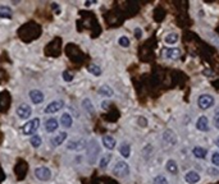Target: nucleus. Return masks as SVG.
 <instances>
[{"label": "nucleus", "instance_id": "nucleus-1", "mask_svg": "<svg viewBox=\"0 0 219 184\" xmlns=\"http://www.w3.org/2000/svg\"><path fill=\"white\" fill-rule=\"evenodd\" d=\"M113 175L117 176V178H126L131 174V167L127 164V161L125 160H118L115 162V165L113 166V170H112Z\"/></svg>", "mask_w": 219, "mask_h": 184}, {"label": "nucleus", "instance_id": "nucleus-2", "mask_svg": "<svg viewBox=\"0 0 219 184\" xmlns=\"http://www.w3.org/2000/svg\"><path fill=\"white\" fill-rule=\"evenodd\" d=\"M87 160H89V162L92 165L96 162L99 155H100V146L98 143V141L92 138L89 143H87Z\"/></svg>", "mask_w": 219, "mask_h": 184}, {"label": "nucleus", "instance_id": "nucleus-3", "mask_svg": "<svg viewBox=\"0 0 219 184\" xmlns=\"http://www.w3.org/2000/svg\"><path fill=\"white\" fill-rule=\"evenodd\" d=\"M39 128H40V119L33 118V119H30L27 123H25L23 125H22L21 131L25 136H35V133L37 132Z\"/></svg>", "mask_w": 219, "mask_h": 184}, {"label": "nucleus", "instance_id": "nucleus-4", "mask_svg": "<svg viewBox=\"0 0 219 184\" xmlns=\"http://www.w3.org/2000/svg\"><path fill=\"white\" fill-rule=\"evenodd\" d=\"M214 105H215V98L213 95L204 94V95H200L198 98V106L201 110H208L210 108H213Z\"/></svg>", "mask_w": 219, "mask_h": 184}, {"label": "nucleus", "instance_id": "nucleus-5", "mask_svg": "<svg viewBox=\"0 0 219 184\" xmlns=\"http://www.w3.org/2000/svg\"><path fill=\"white\" fill-rule=\"evenodd\" d=\"M35 176L41 182H48L52 179V170L46 166H37L35 169Z\"/></svg>", "mask_w": 219, "mask_h": 184}, {"label": "nucleus", "instance_id": "nucleus-6", "mask_svg": "<svg viewBox=\"0 0 219 184\" xmlns=\"http://www.w3.org/2000/svg\"><path fill=\"white\" fill-rule=\"evenodd\" d=\"M87 147V142L83 138H76V139H71L68 145H67V150L71 151H82Z\"/></svg>", "mask_w": 219, "mask_h": 184}, {"label": "nucleus", "instance_id": "nucleus-7", "mask_svg": "<svg viewBox=\"0 0 219 184\" xmlns=\"http://www.w3.org/2000/svg\"><path fill=\"white\" fill-rule=\"evenodd\" d=\"M17 115H18V118L19 119H23V120H26V119H28L31 116V114H32V108L28 104H21L18 108H17Z\"/></svg>", "mask_w": 219, "mask_h": 184}, {"label": "nucleus", "instance_id": "nucleus-8", "mask_svg": "<svg viewBox=\"0 0 219 184\" xmlns=\"http://www.w3.org/2000/svg\"><path fill=\"white\" fill-rule=\"evenodd\" d=\"M63 108H64V101H62V100H54V101H52L46 106L45 110H44V112H45V114H54V112L60 111Z\"/></svg>", "mask_w": 219, "mask_h": 184}, {"label": "nucleus", "instance_id": "nucleus-9", "mask_svg": "<svg viewBox=\"0 0 219 184\" xmlns=\"http://www.w3.org/2000/svg\"><path fill=\"white\" fill-rule=\"evenodd\" d=\"M163 141L168 145L174 146L177 143V134L174 133L173 129H165L163 133Z\"/></svg>", "mask_w": 219, "mask_h": 184}, {"label": "nucleus", "instance_id": "nucleus-10", "mask_svg": "<svg viewBox=\"0 0 219 184\" xmlns=\"http://www.w3.org/2000/svg\"><path fill=\"white\" fill-rule=\"evenodd\" d=\"M28 96H30L31 101L35 104V105H39L44 101V98H45V96H44V94L40 91V90H31L30 92H28Z\"/></svg>", "mask_w": 219, "mask_h": 184}, {"label": "nucleus", "instance_id": "nucleus-11", "mask_svg": "<svg viewBox=\"0 0 219 184\" xmlns=\"http://www.w3.org/2000/svg\"><path fill=\"white\" fill-rule=\"evenodd\" d=\"M181 56V50L176 47H169L164 50V58L165 59H169V60H177L179 59Z\"/></svg>", "mask_w": 219, "mask_h": 184}, {"label": "nucleus", "instance_id": "nucleus-12", "mask_svg": "<svg viewBox=\"0 0 219 184\" xmlns=\"http://www.w3.org/2000/svg\"><path fill=\"white\" fill-rule=\"evenodd\" d=\"M201 179V176L199 173H196L195 170H190L185 174V180L187 184H196V183H199Z\"/></svg>", "mask_w": 219, "mask_h": 184}, {"label": "nucleus", "instance_id": "nucleus-13", "mask_svg": "<svg viewBox=\"0 0 219 184\" xmlns=\"http://www.w3.org/2000/svg\"><path fill=\"white\" fill-rule=\"evenodd\" d=\"M196 129L200 132H208L209 131V119L206 116H200L196 120Z\"/></svg>", "mask_w": 219, "mask_h": 184}, {"label": "nucleus", "instance_id": "nucleus-14", "mask_svg": "<svg viewBox=\"0 0 219 184\" xmlns=\"http://www.w3.org/2000/svg\"><path fill=\"white\" fill-rule=\"evenodd\" d=\"M101 142H103V146L106 148V150H114L115 146H117V141L114 137L109 136V134H106V136L103 137V139H101Z\"/></svg>", "mask_w": 219, "mask_h": 184}, {"label": "nucleus", "instance_id": "nucleus-15", "mask_svg": "<svg viewBox=\"0 0 219 184\" xmlns=\"http://www.w3.org/2000/svg\"><path fill=\"white\" fill-rule=\"evenodd\" d=\"M68 137V134L67 132H60V133H58L55 137L52 138V145L53 147H59L60 145H63L65 142V139H67Z\"/></svg>", "mask_w": 219, "mask_h": 184}, {"label": "nucleus", "instance_id": "nucleus-16", "mask_svg": "<svg viewBox=\"0 0 219 184\" xmlns=\"http://www.w3.org/2000/svg\"><path fill=\"white\" fill-rule=\"evenodd\" d=\"M118 151L122 155V157L128 159L131 156V153H132V148H131V145L128 142H122L118 147Z\"/></svg>", "mask_w": 219, "mask_h": 184}, {"label": "nucleus", "instance_id": "nucleus-17", "mask_svg": "<svg viewBox=\"0 0 219 184\" xmlns=\"http://www.w3.org/2000/svg\"><path fill=\"white\" fill-rule=\"evenodd\" d=\"M165 170L169 174H172V175H177L178 174V165H177L176 160H173V159L167 160V162H165Z\"/></svg>", "mask_w": 219, "mask_h": 184}, {"label": "nucleus", "instance_id": "nucleus-18", "mask_svg": "<svg viewBox=\"0 0 219 184\" xmlns=\"http://www.w3.org/2000/svg\"><path fill=\"white\" fill-rule=\"evenodd\" d=\"M58 127H59V123L55 118H50L45 122V131L48 133H54L58 129Z\"/></svg>", "mask_w": 219, "mask_h": 184}, {"label": "nucleus", "instance_id": "nucleus-19", "mask_svg": "<svg viewBox=\"0 0 219 184\" xmlns=\"http://www.w3.org/2000/svg\"><path fill=\"white\" fill-rule=\"evenodd\" d=\"M192 153H194V156L196 159H199V160H204L206 157V155H208V151H206V148H204L201 146H196L192 148Z\"/></svg>", "mask_w": 219, "mask_h": 184}, {"label": "nucleus", "instance_id": "nucleus-20", "mask_svg": "<svg viewBox=\"0 0 219 184\" xmlns=\"http://www.w3.org/2000/svg\"><path fill=\"white\" fill-rule=\"evenodd\" d=\"M98 92H99V95L103 97H113L114 96V90L110 86H108V84H103Z\"/></svg>", "mask_w": 219, "mask_h": 184}, {"label": "nucleus", "instance_id": "nucleus-21", "mask_svg": "<svg viewBox=\"0 0 219 184\" xmlns=\"http://www.w3.org/2000/svg\"><path fill=\"white\" fill-rule=\"evenodd\" d=\"M60 124L64 127V128H71L73 125V118L71 116V114L68 112H63V115L60 116Z\"/></svg>", "mask_w": 219, "mask_h": 184}, {"label": "nucleus", "instance_id": "nucleus-22", "mask_svg": "<svg viewBox=\"0 0 219 184\" xmlns=\"http://www.w3.org/2000/svg\"><path fill=\"white\" fill-rule=\"evenodd\" d=\"M179 40V35L176 33V32H171V33H168L165 35V37H164V42L168 45H174V44H177Z\"/></svg>", "mask_w": 219, "mask_h": 184}, {"label": "nucleus", "instance_id": "nucleus-23", "mask_svg": "<svg viewBox=\"0 0 219 184\" xmlns=\"http://www.w3.org/2000/svg\"><path fill=\"white\" fill-rule=\"evenodd\" d=\"M82 108L86 110V112H89L90 115H94L95 114V108H94V105L91 102L90 98H83L82 100Z\"/></svg>", "mask_w": 219, "mask_h": 184}, {"label": "nucleus", "instance_id": "nucleus-24", "mask_svg": "<svg viewBox=\"0 0 219 184\" xmlns=\"http://www.w3.org/2000/svg\"><path fill=\"white\" fill-rule=\"evenodd\" d=\"M110 160H112V153H105L104 156H101V159L99 161V166L101 169H106L108 165L110 164Z\"/></svg>", "mask_w": 219, "mask_h": 184}, {"label": "nucleus", "instance_id": "nucleus-25", "mask_svg": "<svg viewBox=\"0 0 219 184\" xmlns=\"http://www.w3.org/2000/svg\"><path fill=\"white\" fill-rule=\"evenodd\" d=\"M12 9L6 5H0V18H12Z\"/></svg>", "mask_w": 219, "mask_h": 184}, {"label": "nucleus", "instance_id": "nucleus-26", "mask_svg": "<svg viewBox=\"0 0 219 184\" xmlns=\"http://www.w3.org/2000/svg\"><path fill=\"white\" fill-rule=\"evenodd\" d=\"M87 70L92 74V75H95V77H100L101 75V68L99 67V65H96V64H90L89 67H87Z\"/></svg>", "mask_w": 219, "mask_h": 184}, {"label": "nucleus", "instance_id": "nucleus-27", "mask_svg": "<svg viewBox=\"0 0 219 184\" xmlns=\"http://www.w3.org/2000/svg\"><path fill=\"white\" fill-rule=\"evenodd\" d=\"M30 143H31V146H32L33 148H37V147H40L41 143H42V138H41L40 136H37V134H35V136L31 137Z\"/></svg>", "mask_w": 219, "mask_h": 184}, {"label": "nucleus", "instance_id": "nucleus-28", "mask_svg": "<svg viewBox=\"0 0 219 184\" xmlns=\"http://www.w3.org/2000/svg\"><path fill=\"white\" fill-rule=\"evenodd\" d=\"M152 184H169V182L167 180V178L164 175L159 174V175L155 176L154 179H152Z\"/></svg>", "mask_w": 219, "mask_h": 184}, {"label": "nucleus", "instance_id": "nucleus-29", "mask_svg": "<svg viewBox=\"0 0 219 184\" xmlns=\"http://www.w3.org/2000/svg\"><path fill=\"white\" fill-rule=\"evenodd\" d=\"M118 44H119V46H122V47H128V46L131 45V41H129V39H128L127 36H121V37L118 39Z\"/></svg>", "mask_w": 219, "mask_h": 184}, {"label": "nucleus", "instance_id": "nucleus-30", "mask_svg": "<svg viewBox=\"0 0 219 184\" xmlns=\"http://www.w3.org/2000/svg\"><path fill=\"white\" fill-rule=\"evenodd\" d=\"M211 164L219 167V152H213V155H211Z\"/></svg>", "mask_w": 219, "mask_h": 184}, {"label": "nucleus", "instance_id": "nucleus-31", "mask_svg": "<svg viewBox=\"0 0 219 184\" xmlns=\"http://www.w3.org/2000/svg\"><path fill=\"white\" fill-rule=\"evenodd\" d=\"M213 123H214V127L217 129H219V108L215 110L214 112V116H213Z\"/></svg>", "mask_w": 219, "mask_h": 184}, {"label": "nucleus", "instance_id": "nucleus-32", "mask_svg": "<svg viewBox=\"0 0 219 184\" xmlns=\"http://www.w3.org/2000/svg\"><path fill=\"white\" fill-rule=\"evenodd\" d=\"M63 79L65 81V82H72L73 81V74L72 73H69V72H63Z\"/></svg>", "mask_w": 219, "mask_h": 184}, {"label": "nucleus", "instance_id": "nucleus-33", "mask_svg": "<svg viewBox=\"0 0 219 184\" xmlns=\"http://www.w3.org/2000/svg\"><path fill=\"white\" fill-rule=\"evenodd\" d=\"M135 37H136V39H141V37H142L141 28H136V30H135Z\"/></svg>", "mask_w": 219, "mask_h": 184}, {"label": "nucleus", "instance_id": "nucleus-34", "mask_svg": "<svg viewBox=\"0 0 219 184\" xmlns=\"http://www.w3.org/2000/svg\"><path fill=\"white\" fill-rule=\"evenodd\" d=\"M52 6L55 9V14H60V12H62V10H60V6L58 5L56 3H53V4H52Z\"/></svg>", "mask_w": 219, "mask_h": 184}, {"label": "nucleus", "instance_id": "nucleus-35", "mask_svg": "<svg viewBox=\"0 0 219 184\" xmlns=\"http://www.w3.org/2000/svg\"><path fill=\"white\" fill-rule=\"evenodd\" d=\"M208 173H210V175H213V176H215V175H218L219 174V171L218 170H215V169H208Z\"/></svg>", "mask_w": 219, "mask_h": 184}, {"label": "nucleus", "instance_id": "nucleus-36", "mask_svg": "<svg viewBox=\"0 0 219 184\" xmlns=\"http://www.w3.org/2000/svg\"><path fill=\"white\" fill-rule=\"evenodd\" d=\"M101 106H103V109H108L109 102H108V101H103V105H101Z\"/></svg>", "mask_w": 219, "mask_h": 184}, {"label": "nucleus", "instance_id": "nucleus-37", "mask_svg": "<svg viewBox=\"0 0 219 184\" xmlns=\"http://www.w3.org/2000/svg\"><path fill=\"white\" fill-rule=\"evenodd\" d=\"M215 145H217V147L219 148V136H218V138L215 139Z\"/></svg>", "mask_w": 219, "mask_h": 184}]
</instances>
